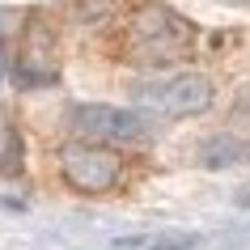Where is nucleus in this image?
I'll list each match as a JSON object with an SVG mask.
<instances>
[{"label":"nucleus","instance_id":"nucleus-1","mask_svg":"<svg viewBox=\"0 0 250 250\" xmlns=\"http://www.w3.org/2000/svg\"><path fill=\"white\" fill-rule=\"evenodd\" d=\"M195 51V26L187 21L183 13H174L170 4H140L127 21V34H123V55L127 64L140 68H170L178 60Z\"/></svg>","mask_w":250,"mask_h":250},{"label":"nucleus","instance_id":"nucleus-2","mask_svg":"<svg viewBox=\"0 0 250 250\" xmlns=\"http://www.w3.org/2000/svg\"><path fill=\"white\" fill-rule=\"evenodd\" d=\"M132 98H136V106H145L153 115L191 119V115H204L212 106V81L204 72H170V77L140 81L132 89Z\"/></svg>","mask_w":250,"mask_h":250},{"label":"nucleus","instance_id":"nucleus-3","mask_svg":"<svg viewBox=\"0 0 250 250\" xmlns=\"http://www.w3.org/2000/svg\"><path fill=\"white\" fill-rule=\"evenodd\" d=\"M68 123L81 140L89 145H145L153 127L145 115L123 110V106H106V102H85L68 110Z\"/></svg>","mask_w":250,"mask_h":250},{"label":"nucleus","instance_id":"nucleus-4","mask_svg":"<svg viewBox=\"0 0 250 250\" xmlns=\"http://www.w3.org/2000/svg\"><path fill=\"white\" fill-rule=\"evenodd\" d=\"M60 174H64V183L72 191H81V195H106V191H115L119 174H123V161L106 145L72 140V145L60 148Z\"/></svg>","mask_w":250,"mask_h":250},{"label":"nucleus","instance_id":"nucleus-5","mask_svg":"<svg viewBox=\"0 0 250 250\" xmlns=\"http://www.w3.org/2000/svg\"><path fill=\"white\" fill-rule=\"evenodd\" d=\"M13 77L21 89H42L60 81V51H55V30L47 26V17L34 13L21 30V47H17V68Z\"/></svg>","mask_w":250,"mask_h":250},{"label":"nucleus","instance_id":"nucleus-6","mask_svg":"<svg viewBox=\"0 0 250 250\" xmlns=\"http://www.w3.org/2000/svg\"><path fill=\"white\" fill-rule=\"evenodd\" d=\"M246 161H250V145L229 132L208 136L199 145V166H208V170H229V166H246Z\"/></svg>","mask_w":250,"mask_h":250},{"label":"nucleus","instance_id":"nucleus-7","mask_svg":"<svg viewBox=\"0 0 250 250\" xmlns=\"http://www.w3.org/2000/svg\"><path fill=\"white\" fill-rule=\"evenodd\" d=\"M199 237L183 233V229H153V233H136V237H115L110 250H195Z\"/></svg>","mask_w":250,"mask_h":250},{"label":"nucleus","instance_id":"nucleus-8","mask_svg":"<svg viewBox=\"0 0 250 250\" xmlns=\"http://www.w3.org/2000/svg\"><path fill=\"white\" fill-rule=\"evenodd\" d=\"M21 170V136H17L13 119L0 110V174H17Z\"/></svg>","mask_w":250,"mask_h":250},{"label":"nucleus","instance_id":"nucleus-9","mask_svg":"<svg viewBox=\"0 0 250 250\" xmlns=\"http://www.w3.org/2000/svg\"><path fill=\"white\" fill-rule=\"evenodd\" d=\"M233 119H237V123H246V127H250V85H246V89H242V93H237V102H233Z\"/></svg>","mask_w":250,"mask_h":250},{"label":"nucleus","instance_id":"nucleus-10","mask_svg":"<svg viewBox=\"0 0 250 250\" xmlns=\"http://www.w3.org/2000/svg\"><path fill=\"white\" fill-rule=\"evenodd\" d=\"M4 68H9V51H4V39H0V77H4Z\"/></svg>","mask_w":250,"mask_h":250},{"label":"nucleus","instance_id":"nucleus-11","mask_svg":"<svg viewBox=\"0 0 250 250\" xmlns=\"http://www.w3.org/2000/svg\"><path fill=\"white\" fill-rule=\"evenodd\" d=\"M221 4H233V9H246L250 0H221Z\"/></svg>","mask_w":250,"mask_h":250}]
</instances>
